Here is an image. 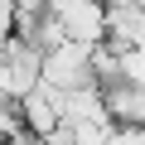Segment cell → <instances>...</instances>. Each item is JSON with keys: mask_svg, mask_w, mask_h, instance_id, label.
I'll list each match as a JSON object with an SVG mask.
<instances>
[{"mask_svg": "<svg viewBox=\"0 0 145 145\" xmlns=\"http://www.w3.org/2000/svg\"><path fill=\"white\" fill-rule=\"evenodd\" d=\"M92 53L87 44H63L53 53H44V87L53 92H82V87H97V72H92Z\"/></svg>", "mask_w": 145, "mask_h": 145, "instance_id": "1", "label": "cell"}, {"mask_svg": "<svg viewBox=\"0 0 145 145\" xmlns=\"http://www.w3.org/2000/svg\"><path fill=\"white\" fill-rule=\"evenodd\" d=\"M102 121H111V106H106L102 87H82V92L63 97V126H102Z\"/></svg>", "mask_w": 145, "mask_h": 145, "instance_id": "4", "label": "cell"}, {"mask_svg": "<svg viewBox=\"0 0 145 145\" xmlns=\"http://www.w3.org/2000/svg\"><path fill=\"white\" fill-rule=\"evenodd\" d=\"M20 116H24V126H29V135H34V140H53V135L63 131V92L39 87L34 97H24V102H20Z\"/></svg>", "mask_w": 145, "mask_h": 145, "instance_id": "3", "label": "cell"}, {"mask_svg": "<svg viewBox=\"0 0 145 145\" xmlns=\"http://www.w3.org/2000/svg\"><path fill=\"white\" fill-rule=\"evenodd\" d=\"M53 15L63 20V29H68L72 44L102 48V44L111 39V29H106V5H97V0H53Z\"/></svg>", "mask_w": 145, "mask_h": 145, "instance_id": "2", "label": "cell"}, {"mask_svg": "<svg viewBox=\"0 0 145 145\" xmlns=\"http://www.w3.org/2000/svg\"><path fill=\"white\" fill-rule=\"evenodd\" d=\"M106 106L116 126H135L145 131V92L140 87H106Z\"/></svg>", "mask_w": 145, "mask_h": 145, "instance_id": "5", "label": "cell"}]
</instances>
